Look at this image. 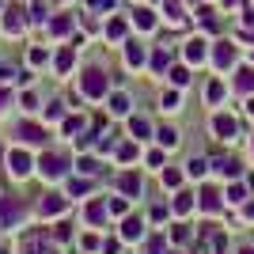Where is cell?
Returning a JSON list of instances; mask_svg holds the SVG:
<instances>
[{
    "label": "cell",
    "mask_w": 254,
    "mask_h": 254,
    "mask_svg": "<svg viewBox=\"0 0 254 254\" xmlns=\"http://www.w3.org/2000/svg\"><path fill=\"white\" fill-rule=\"evenodd\" d=\"M126 61H129V64H140V61H144V50H140L137 42H129V46H126Z\"/></svg>",
    "instance_id": "obj_9"
},
{
    "label": "cell",
    "mask_w": 254,
    "mask_h": 254,
    "mask_svg": "<svg viewBox=\"0 0 254 254\" xmlns=\"http://www.w3.org/2000/svg\"><path fill=\"white\" fill-rule=\"evenodd\" d=\"M212 129H216L220 137H235V122H232V118H224V114L212 122Z\"/></svg>",
    "instance_id": "obj_4"
},
{
    "label": "cell",
    "mask_w": 254,
    "mask_h": 254,
    "mask_svg": "<svg viewBox=\"0 0 254 254\" xmlns=\"http://www.w3.org/2000/svg\"><path fill=\"white\" fill-rule=\"evenodd\" d=\"M159 140H163V144H167V148H171V144L179 140V133H175V129H159Z\"/></svg>",
    "instance_id": "obj_18"
},
{
    "label": "cell",
    "mask_w": 254,
    "mask_h": 254,
    "mask_svg": "<svg viewBox=\"0 0 254 254\" xmlns=\"http://www.w3.org/2000/svg\"><path fill=\"white\" fill-rule=\"evenodd\" d=\"M216 171L220 175H239V163L235 159H216Z\"/></svg>",
    "instance_id": "obj_11"
},
{
    "label": "cell",
    "mask_w": 254,
    "mask_h": 254,
    "mask_svg": "<svg viewBox=\"0 0 254 254\" xmlns=\"http://www.w3.org/2000/svg\"><path fill=\"white\" fill-rule=\"evenodd\" d=\"M122 232H126V239H137V235H140V220H126V224H122Z\"/></svg>",
    "instance_id": "obj_14"
},
{
    "label": "cell",
    "mask_w": 254,
    "mask_h": 254,
    "mask_svg": "<svg viewBox=\"0 0 254 254\" xmlns=\"http://www.w3.org/2000/svg\"><path fill=\"white\" fill-rule=\"evenodd\" d=\"M68 64H72V50H64L61 57H57V68H61V72H64V68H68Z\"/></svg>",
    "instance_id": "obj_21"
},
{
    "label": "cell",
    "mask_w": 254,
    "mask_h": 254,
    "mask_svg": "<svg viewBox=\"0 0 254 254\" xmlns=\"http://www.w3.org/2000/svg\"><path fill=\"white\" fill-rule=\"evenodd\" d=\"M239 254H254V247H243V251H239Z\"/></svg>",
    "instance_id": "obj_24"
},
{
    "label": "cell",
    "mask_w": 254,
    "mask_h": 254,
    "mask_svg": "<svg viewBox=\"0 0 254 254\" xmlns=\"http://www.w3.org/2000/svg\"><path fill=\"white\" fill-rule=\"evenodd\" d=\"M61 197H50V201H42V212H61Z\"/></svg>",
    "instance_id": "obj_19"
},
{
    "label": "cell",
    "mask_w": 254,
    "mask_h": 254,
    "mask_svg": "<svg viewBox=\"0 0 254 254\" xmlns=\"http://www.w3.org/2000/svg\"><path fill=\"white\" fill-rule=\"evenodd\" d=\"M110 106H114L118 114H126V110H129V99L126 95H114V99H110Z\"/></svg>",
    "instance_id": "obj_16"
},
{
    "label": "cell",
    "mask_w": 254,
    "mask_h": 254,
    "mask_svg": "<svg viewBox=\"0 0 254 254\" xmlns=\"http://www.w3.org/2000/svg\"><path fill=\"white\" fill-rule=\"evenodd\" d=\"M87 220H91V224H103L106 220V209L99 201H91V205H87Z\"/></svg>",
    "instance_id": "obj_8"
},
{
    "label": "cell",
    "mask_w": 254,
    "mask_h": 254,
    "mask_svg": "<svg viewBox=\"0 0 254 254\" xmlns=\"http://www.w3.org/2000/svg\"><path fill=\"white\" fill-rule=\"evenodd\" d=\"M19 133L27 140H42V129H34V126H19Z\"/></svg>",
    "instance_id": "obj_15"
},
{
    "label": "cell",
    "mask_w": 254,
    "mask_h": 254,
    "mask_svg": "<svg viewBox=\"0 0 254 254\" xmlns=\"http://www.w3.org/2000/svg\"><path fill=\"white\" fill-rule=\"evenodd\" d=\"M212 61L220 64V68H228V64L235 61V50H232L228 42H220V46H216V53H212Z\"/></svg>",
    "instance_id": "obj_2"
},
{
    "label": "cell",
    "mask_w": 254,
    "mask_h": 254,
    "mask_svg": "<svg viewBox=\"0 0 254 254\" xmlns=\"http://www.w3.org/2000/svg\"><path fill=\"white\" fill-rule=\"evenodd\" d=\"M106 91V76L99 72V68H91V72H84V95H91V99H99Z\"/></svg>",
    "instance_id": "obj_1"
},
{
    "label": "cell",
    "mask_w": 254,
    "mask_h": 254,
    "mask_svg": "<svg viewBox=\"0 0 254 254\" xmlns=\"http://www.w3.org/2000/svg\"><path fill=\"white\" fill-rule=\"evenodd\" d=\"M186 57H190V61H201V57H205V42H197V38L186 42Z\"/></svg>",
    "instance_id": "obj_7"
},
{
    "label": "cell",
    "mask_w": 254,
    "mask_h": 254,
    "mask_svg": "<svg viewBox=\"0 0 254 254\" xmlns=\"http://www.w3.org/2000/svg\"><path fill=\"white\" fill-rule=\"evenodd\" d=\"M224 95V84H216V80H212V84H209V99H212V103H216V99H220Z\"/></svg>",
    "instance_id": "obj_22"
},
{
    "label": "cell",
    "mask_w": 254,
    "mask_h": 254,
    "mask_svg": "<svg viewBox=\"0 0 254 254\" xmlns=\"http://www.w3.org/2000/svg\"><path fill=\"white\" fill-rule=\"evenodd\" d=\"M239 87H243V91H251V87H254V72H251V68L239 72Z\"/></svg>",
    "instance_id": "obj_17"
},
{
    "label": "cell",
    "mask_w": 254,
    "mask_h": 254,
    "mask_svg": "<svg viewBox=\"0 0 254 254\" xmlns=\"http://www.w3.org/2000/svg\"><path fill=\"white\" fill-rule=\"evenodd\" d=\"M171 80H175V84H186L190 76H186V68H175V72H171Z\"/></svg>",
    "instance_id": "obj_23"
},
{
    "label": "cell",
    "mask_w": 254,
    "mask_h": 254,
    "mask_svg": "<svg viewBox=\"0 0 254 254\" xmlns=\"http://www.w3.org/2000/svg\"><path fill=\"white\" fill-rule=\"evenodd\" d=\"M42 171H46V179H57V175L64 171V159L61 156H46L42 159Z\"/></svg>",
    "instance_id": "obj_3"
},
{
    "label": "cell",
    "mask_w": 254,
    "mask_h": 254,
    "mask_svg": "<svg viewBox=\"0 0 254 254\" xmlns=\"http://www.w3.org/2000/svg\"><path fill=\"white\" fill-rule=\"evenodd\" d=\"M201 205H205L209 212H216V209H220V197H216V190H205V193H201Z\"/></svg>",
    "instance_id": "obj_10"
},
{
    "label": "cell",
    "mask_w": 254,
    "mask_h": 254,
    "mask_svg": "<svg viewBox=\"0 0 254 254\" xmlns=\"http://www.w3.org/2000/svg\"><path fill=\"white\" fill-rule=\"evenodd\" d=\"M11 171H15V175H27V171H31V163H27L23 152H11Z\"/></svg>",
    "instance_id": "obj_5"
},
{
    "label": "cell",
    "mask_w": 254,
    "mask_h": 254,
    "mask_svg": "<svg viewBox=\"0 0 254 254\" xmlns=\"http://www.w3.org/2000/svg\"><path fill=\"white\" fill-rule=\"evenodd\" d=\"M137 190H140V182L133 175H122V193H137Z\"/></svg>",
    "instance_id": "obj_13"
},
{
    "label": "cell",
    "mask_w": 254,
    "mask_h": 254,
    "mask_svg": "<svg viewBox=\"0 0 254 254\" xmlns=\"http://www.w3.org/2000/svg\"><path fill=\"white\" fill-rule=\"evenodd\" d=\"M137 27H140V31H152V27H156V15H152L148 8H140L137 11Z\"/></svg>",
    "instance_id": "obj_6"
},
{
    "label": "cell",
    "mask_w": 254,
    "mask_h": 254,
    "mask_svg": "<svg viewBox=\"0 0 254 254\" xmlns=\"http://www.w3.org/2000/svg\"><path fill=\"white\" fill-rule=\"evenodd\" d=\"M0 106H4V95H0Z\"/></svg>",
    "instance_id": "obj_25"
},
{
    "label": "cell",
    "mask_w": 254,
    "mask_h": 254,
    "mask_svg": "<svg viewBox=\"0 0 254 254\" xmlns=\"http://www.w3.org/2000/svg\"><path fill=\"white\" fill-rule=\"evenodd\" d=\"M4 27H8L11 34H15V31H23V19H19V11H15V8L8 11V19H4Z\"/></svg>",
    "instance_id": "obj_12"
},
{
    "label": "cell",
    "mask_w": 254,
    "mask_h": 254,
    "mask_svg": "<svg viewBox=\"0 0 254 254\" xmlns=\"http://www.w3.org/2000/svg\"><path fill=\"white\" fill-rule=\"evenodd\" d=\"M106 31H110V38H122V34H126V23H122V19H114L110 27H106Z\"/></svg>",
    "instance_id": "obj_20"
}]
</instances>
